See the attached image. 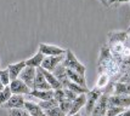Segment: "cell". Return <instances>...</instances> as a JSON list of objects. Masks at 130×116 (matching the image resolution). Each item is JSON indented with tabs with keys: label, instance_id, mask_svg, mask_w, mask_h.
Instances as JSON below:
<instances>
[{
	"label": "cell",
	"instance_id": "obj_1",
	"mask_svg": "<svg viewBox=\"0 0 130 116\" xmlns=\"http://www.w3.org/2000/svg\"><path fill=\"white\" fill-rule=\"evenodd\" d=\"M97 69H99V73L107 74L113 82L119 77V64L113 58V56L111 55L107 44H103L100 49Z\"/></svg>",
	"mask_w": 130,
	"mask_h": 116
},
{
	"label": "cell",
	"instance_id": "obj_2",
	"mask_svg": "<svg viewBox=\"0 0 130 116\" xmlns=\"http://www.w3.org/2000/svg\"><path fill=\"white\" fill-rule=\"evenodd\" d=\"M62 65L67 69H72V70H75V72L80 73L85 75L86 74V66L80 63V61L77 58V56L74 55L69 49H66V53H64V59L62 62Z\"/></svg>",
	"mask_w": 130,
	"mask_h": 116
},
{
	"label": "cell",
	"instance_id": "obj_3",
	"mask_svg": "<svg viewBox=\"0 0 130 116\" xmlns=\"http://www.w3.org/2000/svg\"><path fill=\"white\" fill-rule=\"evenodd\" d=\"M102 93H103V91L97 88L96 86L88 91V93H86V103H85V106H84L85 115L86 116L91 115V112H92V110H94V108H95V105L97 103V100L101 97Z\"/></svg>",
	"mask_w": 130,
	"mask_h": 116
},
{
	"label": "cell",
	"instance_id": "obj_4",
	"mask_svg": "<svg viewBox=\"0 0 130 116\" xmlns=\"http://www.w3.org/2000/svg\"><path fill=\"white\" fill-rule=\"evenodd\" d=\"M64 59V55L60 56H46L41 63V68L47 72H54Z\"/></svg>",
	"mask_w": 130,
	"mask_h": 116
},
{
	"label": "cell",
	"instance_id": "obj_5",
	"mask_svg": "<svg viewBox=\"0 0 130 116\" xmlns=\"http://www.w3.org/2000/svg\"><path fill=\"white\" fill-rule=\"evenodd\" d=\"M9 87L11 89L12 94H23V96H29L32 88L27 86L26 83L23 82L21 79H15V80H11L10 81V85Z\"/></svg>",
	"mask_w": 130,
	"mask_h": 116
},
{
	"label": "cell",
	"instance_id": "obj_6",
	"mask_svg": "<svg viewBox=\"0 0 130 116\" xmlns=\"http://www.w3.org/2000/svg\"><path fill=\"white\" fill-rule=\"evenodd\" d=\"M108 105H116L120 108H130V96L128 94H109Z\"/></svg>",
	"mask_w": 130,
	"mask_h": 116
},
{
	"label": "cell",
	"instance_id": "obj_7",
	"mask_svg": "<svg viewBox=\"0 0 130 116\" xmlns=\"http://www.w3.org/2000/svg\"><path fill=\"white\" fill-rule=\"evenodd\" d=\"M39 51L45 56H60V55H64L66 50L56 46V45H51V44H45V42H41L39 44Z\"/></svg>",
	"mask_w": 130,
	"mask_h": 116
},
{
	"label": "cell",
	"instance_id": "obj_8",
	"mask_svg": "<svg viewBox=\"0 0 130 116\" xmlns=\"http://www.w3.org/2000/svg\"><path fill=\"white\" fill-rule=\"evenodd\" d=\"M108 96L109 94L103 92L101 94V97L99 98L97 100L96 105L94 108V110L91 112L90 116H99V115H106V110H107V106H108Z\"/></svg>",
	"mask_w": 130,
	"mask_h": 116
},
{
	"label": "cell",
	"instance_id": "obj_9",
	"mask_svg": "<svg viewBox=\"0 0 130 116\" xmlns=\"http://www.w3.org/2000/svg\"><path fill=\"white\" fill-rule=\"evenodd\" d=\"M35 73H37V68L26 65L23 68V70L21 72L18 79H21L27 86H29L32 88L33 87V82H34V77H35Z\"/></svg>",
	"mask_w": 130,
	"mask_h": 116
},
{
	"label": "cell",
	"instance_id": "obj_10",
	"mask_svg": "<svg viewBox=\"0 0 130 116\" xmlns=\"http://www.w3.org/2000/svg\"><path fill=\"white\" fill-rule=\"evenodd\" d=\"M32 89H52L51 86L49 85V82L46 81L44 74L41 72V69L37 68V73H35V77H34V82Z\"/></svg>",
	"mask_w": 130,
	"mask_h": 116
},
{
	"label": "cell",
	"instance_id": "obj_11",
	"mask_svg": "<svg viewBox=\"0 0 130 116\" xmlns=\"http://www.w3.org/2000/svg\"><path fill=\"white\" fill-rule=\"evenodd\" d=\"M24 103H26V96H23V94H12L3 106H5L7 110L9 109H15V108H24Z\"/></svg>",
	"mask_w": 130,
	"mask_h": 116
},
{
	"label": "cell",
	"instance_id": "obj_12",
	"mask_svg": "<svg viewBox=\"0 0 130 116\" xmlns=\"http://www.w3.org/2000/svg\"><path fill=\"white\" fill-rule=\"evenodd\" d=\"M128 35L129 34L126 33V30H112L107 35V44L128 41Z\"/></svg>",
	"mask_w": 130,
	"mask_h": 116
},
{
	"label": "cell",
	"instance_id": "obj_13",
	"mask_svg": "<svg viewBox=\"0 0 130 116\" xmlns=\"http://www.w3.org/2000/svg\"><path fill=\"white\" fill-rule=\"evenodd\" d=\"M66 73H67V76H68V79H69V81H72V82H74V83H78L80 86L88 88V83H86V77H85V75L75 72V70H72V69H67V68H66Z\"/></svg>",
	"mask_w": 130,
	"mask_h": 116
},
{
	"label": "cell",
	"instance_id": "obj_14",
	"mask_svg": "<svg viewBox=\"0 0 130 116\" xmlns=\"http://www.w3.org/2000/svg\"><path fill=\"white\" fill-rule=\"evenodd\" d=\"M86 103V93L78 94L75 99L72 100L71 104V110L68 114H75V112H80V109H83Z\"/></svg>",
	"mask_w": 130,
	"mask_h": 116
},
{
	"label": "cell",
	"instance_id": "obj_15",
	"mask_svg": "<svg viewBox=\"0 0 130 116\" xmlns=\"http://www.w3.org/2000/svg\"><path fill=\"white\" fill-rule=\"evenodd\" d=\"M24 109L28 111V114L30 116H45V111L41 109V106L38 103H34L30 100H26Z\"/></svg>",
	"mask_w": 130,
	"mask_h": 116
},
{
	"label": "cell",
	"instance_id": "obj_16",
	"mask_svg": "<svg viewBox=\"0 0 130 116\" xmlns=\"http://www.w3.org/2000/svg\"><path fill=\"white\" fill-rule=\"evenodd\" d=\"M26 66V61H21L17 62V63H12V64H9L7 65V70H9V74H10V79L11 80H15V79H18L21 72L23 70V68Z\"/></svg>",
	"mask_w": 130,
	"mask_h": 116
},
{
	"label": "cell",
	"instance_id": "obj_17",
	"mask_svg": "<svg viewBox=\"0 0 130 116\" xmlns=\"http://www.w3.org/2000/svg\"><path fill=\"white\" fill-rule=\"evenodd\" d=\"M29 96L39 100H49L54 98V89H32Z\"/></svg>",
	"mask_w": 130,
	"mask_h": 116
},
{
	"label": "cell",
	"instance_id": "obj_18",
	"mask_svg": "<svg viewBox=\"0 0 130 116\" xmlns=\"http://www.w3.org/2000/svg\"><path fill=\"white\" fill-rule=\"evenodd\" d=\"M52 73H54V75L58 79V81L61 82V85H62V88H64V87L67 86V83L69 82V79H68L67 73H66V68L62 65V63L57 66V68Z\"/></svg>",
	"mask_w": 130,
	"mask_h": 116
},
{
	"label": "cell",
	"instance_id": "obj_19",
	"mask_svg": "<svg viewBox=\"0 0 130 116\" xmlns=\"http://www.w3.org/2000/svg\"><path fill=\"white\" fill-rule=\"evenodd\" d=\"M40 69H41V72H43V74H44L46 81H47V82H49V85L51 86V88H52V89L62 88V85H61V82L58 81V79L54 75V73H52V72H47V70H45V69H43L41 66H40Z\"/></svg>",
	"mask_w": 130,
	"mask_h": 116
},
{
	"label": "cell",
	"instance_id": "obj_20",
	"mask_svg": "<svg viewBox=\"0 0 130 116\" xmlns=\"http://www.w3.org/2000/svg\"><path fill=\"white\" fill-rule=\"evenodd\" d=\"M44 58H45V56L43 55L40 51H38L35 55H33L30 58L28 59H26V65L28 66H33V68H39L41 66V63L44 61Z\"/></svg>",
	"mask_w": 130,
	"mask_h": 116
},
{
	"label": "cell",
	"instance_id": "obj_21",
	"mask_svg": "<svg viewBox=\"0 0 130 116\" xmlns=\"http://www.w3.org/2000/svg\"><path fill=\"white\" fill-rule=\"evenodd\" d=\"M111 82V77L108 76L107 74L105 73H99V77H97V81H96V87L100 89H103L107 87L108 85Z\"/></svg>",
	"mask_w": 130,
	"mask_h": 116
},
{
	"label": "cell",
	"instance_id": "obj_22",
	"mask_svg": "<svg viewBox=\"0 0 130 116\" xmlns=\"http://www.w3.org/2000/svg\"><path fill=\"white\" fill-rule=\"evenodd\" d=\"M64 88H69L71 91H73V92H75L77 94L88 93V91H89V88H85V87H83V86H80V85H78V83L72 82V81H69V82L67 83V86H66Z\"/></svg>",
	"mask_w": 130,
	"mask_h": 116
},
{
	"label": "cell",
	"instance_id": "obj_23",
	"mask_svg": "<svg viewBox=\"0 0 130 116\" xmlns=\"http://www.w3.org/2000/svg\"><path fill=\"white\" fill-rule=\"evenodd\" d=\"M11 96H12V93H11L10 87H9V86H5L4 88L0 91V106H3V105L5 104Z\"/></svg>",
	"mask_w": 130,
	"mask_h": 116
},
{
	"label": "cell",
	"instance_id": "obj_24",
	"mask_svg": "<svg viewBox=\"0 0 130 116\" xmlns=\"http://www.w3.org/2000/svg\"><path fill=\"white\" fill-rule=\"evenodd\" d=\"M38 104L41 106V109L45 111V110H49V109H51V108H55V106H57L58 105V102H57L55 98H51V99L49 100H40Z\"/></svg>",
	"mask_w": 130,
	"mask_h": 116
},
{
	"label": "cell",
	"instance_id": "obj_25",
	"mask_svg": "<svg viewBox=\"0 0 130 116\" xmlns=\"http://www.w3.org/2000/svg\"><path fill=\"white\" fill-rule=\"evenodd\" d=\"M124 110L125 108H120V106H116V105H108L107 110H106V116H117Z\"/></svg>",
	"mask_w": 130,
	"mask_h": 116
},
{
	"label": "cell",
	"instance_id": "obj_26",
	"mask_svg": "<svg viewBox=\"0 0 130 116\" xmlns=\"http://www.w3.org/2000/svg\"><path fill=\"white\" fill-rule=\"evenodd\" d=\"M45 116H67L66 112L61 110V108L57 105L55 108H51L49 110H45Z\"/></svg>",
	"mask_w": 130,
	"mask_h": 116
},
{
	"label": "cell",
	"instance_id": "obj_27",
	"mask_svg": "<svg viewBox=\"0 0 130 116\" xmlns=\"http://www.w3.org/2000/svg\"><path fill=\"white\" fill-rule=\"evenodd\" d=\"M9 116H30L24 108H15L9 109Z\"/></svg>",
	"mask_w": 130,
	"mask_h": 116
},
{
	"label": "cell",
	"instance_id": "obj_28",
	"mask_svg": "<svg viewBox=\"0 0 130 116\" xmlns=\"http://www.w3.org/2000/svg\"><path fill=\"white\" fill-rule=\"evenodd\" d=\"M0 80L3 81V83H4L5 86H9V85H10L11 79H10V74H9L7 68H6V69H0Z\"/></svg>",
	"mask_w": 130,
	"mask_h": 116
},
{
	"label": "cell",
	"instance_id": "obj_29",
	"mask_svg": "<svg viewBox=\"0 0 130 116\" xmlns=\"http://www.w3.org/2000/svg\"><path fill=\"white\" fill-rule=\"evenodd\" d=\"M54 98H55L58 103L66 99V96H64V91H63V88L54 89Z\"/></svg>",
	"mask_w": 130,
	"mask_h": 116
},
{
	"label": "cell",
	"instance_id": "obj_30",
	"mask_svg": "<svg viewBox=\"0 0 130 116\" xmlns=\"http://www.w3.org/2000/svg\"><path fill=\"white\" fill-rule=\"evenodd\" d=\"M71 104H72V102H71V100L64 99V100H62V102H60V103H58V106L61 108V110H62L63 112L68 114L69 110H71Z\"/></svg>",
	"mask_w": 130,
	"mask_h": 116
},
{
	"label": "cell",
	"instance_id": "obj_31",
	"mask_svg": "<svg viewBox=\"0 0 130 116\" xmlns=\"http://www.w3.org/2000/svg\"><path fill=\"white\" fill-rule=\"evenodd\" d=\"M63 91H64V96H66V99L71 100V102H72L73 99H75V98H77V96H78V94L75 93V92L71 91L69 88H63Z\"/></svg>",
	"mask_w": 130,
	"mask_h": 116
},
{
	"label": "cell",
	"instance_id": "obj_32",
	"mask_svg": "<svg viewBox=\"0 0 130 116\" xmlns=\"http://www.w3.org/2000/svg\"><path fill=\"white\" fill-rule=\"evenodd\" d=\"M130 0H108V6H119L123 4H129Z\"/></svg>",
	"mask_w": 130,
	"mask_h": 116
},
{
	"label": "cell",
	"instance_id": "obj_33",
	"mask_svg": "<svg viewBox=\"0 0 130 116\" xmlns=\"http://www.w3.org/2000/svg\"><path fill=\"white\" fill-rule=\"evenodd\" d=\"M117 116H130V108H128V109H125L124 111H122L119 115Z\"/></svg>",
	"mask_w": 130,
	"mask_h": 116
},
{
	"label": "cell",
	"instance_id": "obj_34",
	"mask_svg": "<svg viewBox=\"0 0 130 116\" xmlns=\"http://www.w3.org/2000/svg\"><path fill=\"white\" fill-rule=\"evenodd\" d=\"M99 1H100L105 7H109V6H108V0H99Z\"/></svg>",
	"mask_w": 130,
	"mask_h": 116
},
{
	"label": "cell",
	"instance_id": "obj_35",
	"mask_svg": "<svg viewBox=\"0 0 130 116\" xmlns=\"http://www.w3.org/2000/svg\"><path fill=\"white\" fill-rule=\"evenodd\" d=\"M67 116H82L80 112H75V114H67Z\"/></svg>",
	"mask_w": 130,
	"mask_h": 116
},
{
	"label": "cell",
	"instance_id": "obj_36",
	"mask_svg": "<svg viewBox=\"0 0 130 116\" xmlns=\"http://www.w3.org/2000/svg\"><path fill=\"white\" fill-rule=\"evenodd\" d=\"M4 87H5V85H4V83H3V81L0 80V91H1V89L4 88Z\"/></svg>",
	"mask_w": 130,
	"mask_h": 116
},
{
	"label": "cell",
	"instance_id": "obj_37",
	"mask_svg": "<svg viewBox=\"0 0 130 116\" xmlns=\"http://www.w3.org/2000/svg\"><path fill=\"white\" fill-rule=\"evenodd\" d=\"M128 42L130 44V33H129V35H128Z\"/></svg>",
	"mask_w": 130,
	"mask_h": 116
},
{
	"label": "cell",
	"instance_id": "obj_38",
	"mask_svg": "<svg viewBox=\"0 0 130 116\" xmlns=\"http://www.w3.org/2000/svg\"><path fill=\"white\" fill-rule=\"evenodd\" d=\"M0 65H1V59H0Z\"/></svg>",
	"mask_w": 130,
	"mask_h": 116
},
{
	"label": "cell",
	"instance_id": "obj_39",
	"mask_svg": "<svg viewBox=\"0 0 130 116\" xmlns=\"http://www.w3.org/2000/svg\"><path fill=\"white\" fill-rule=\"evenodd\" d=\"M99 116H106V115H99Z\"/></svg>",
	"mask_w": 130,
	"mask_h": 116
},
{
	"label": "cell",
	"instance_id": "obj_40",
	"mask_svg": "<svg viewBox=\"0 0 130 116\" xmlns=\"http://www.w3.org/2000/svg\"><path fill=\"white\" fill-rule=\"evenodd\" d=\"M129 4H130V3H129Z\"/></svg>",
	"mask_w": 130,
	"mask_h": 116
}]
</instances>
